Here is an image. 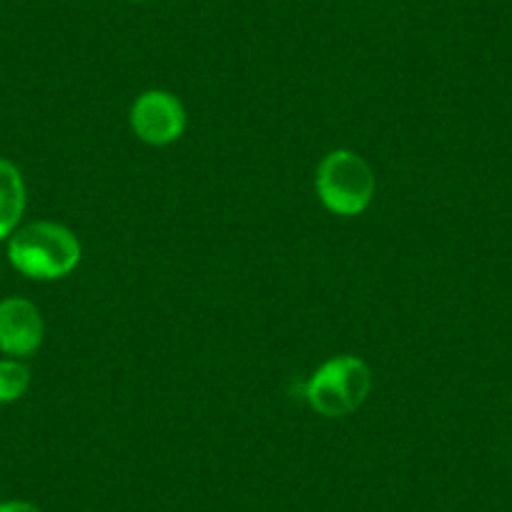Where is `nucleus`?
I'll list each match as a JSON object with an SVG mask.
<instances>
[{
  "mask_svg": "<svg viewBox=\"0 0 512 512\" xmlns=\"http://www.w3.org/2000/svg\"><path fill=\"white\" fill-rule=\"evenodd\" d=\"M31 387V369L18 359H0V405L18 402Z\"/></svg>",
  "mask_w": 512,
  "mask_h": 512,
  "instance_id": "7",
  "label": "nucleus"
},
{
  "mask_svg": "<svg viewBox=\"0 0 512 512\" xmlns=\"http://www.w3.org/2000/svg\"><path fill=\"white\" fill-rule=\"evenodd\" d=\"M131 128L144 144L169 146L184 134L186 111L174 93L146 91L131 106Z\"/></svg>",
  "mask_w": 512,
  "mask_h": 512,
  "instance_id": "4",
  "label": "nucleus"
},
{
  "mask_svg": "<svg viewBox=\"0 0 512 512\" xmlns=\"http://www.w3.org/2000/svg\"><path fill=\"white\" fill-rule=\"evenodd\" d=\"M0 512H43V510L26 500H6V502H0Z\"/></svg>",
  "mask_w": 512,
  "mask_h": 512,
  "instance_id": "8",
  "label": "nucleus"
},
{
  "mask_svg": "<svg viewBox=\"0 0 512 512\" xmlns=\"http://www.w3.org/2000/svg\"><path fill=\"white\" fill-rule=\"evenodd\" d=\"M372 390V369L352 354L332 357L309 377L304 400L322 417H347L364 405Z\"/></svg>",
  "mask_w": 512,
  "mask_h": 512,
  "instance_id": "2",
  "label": "nucleus"
},
{
  "mask_svg": "<svg viewBox=\"0 0 512 512\" xmlns=\"http://www.w3.org/2000/svg\"><path fill=\"white\" fill-rule=\"evenodd\" d=\"M8 259L28 279L53 282L63 279L81 262L76 234L56 221H31L11 234Z\"/></svg>",
  "mask_w": 512,
  "mask_h": 512,
  "instance_id": "1",
  "label": "nucleus"
},
{
  "mask_svg": "<svg viewBox=\"0 0 512 512\" xmlns=\"http://www.w3.org/2000/svg\"><path fill=\"white\" fill-rule=\"evenodd\" d=\"M43 317L33 302L8 297L0 302V352L11 357H31L43 344Z\"/></svg>",
  "mask_w": 512,
  "mask_h": 512,
  "instance_id": "5",
  "label": "nucleus"
},
{
  "mask_svg": "<svg viewBox=\"0 0 512 512\" xmlns=\"http://www.w3.org/2000/svg\"><path fill=\"white\" fill-rule=\"evenodd\" d=\"M136 3H144V0H136Z\"/></svg>",
  "mask_w": 512,
  "mask_h": 512,
  "instance_id": "9",
  "label": "nucleus"
},
{
  "mask_svg": "<svg viewBox=\"0 0 512 512\" xmlns=\"http://www.w3.org/2000/svg\"><path fill=\"white\" fill-rule=\"evenodd\" d=\"M26 211V184L16 164L0 156V239L16 231Z\"/></svg>",
  "mask_w": 512,
  "mask_h": 512,
  "instance_id": "6",
  "label": "nucleus"
},
{
  "mask_svg": "<svg viewBox=\"0 0 512 512\" xmlns=\"http://www.w3.org/2000/svg\"><path fill=\"white\" fill-rule=\"evenodd\" d=\"M317 196L324 209L337 216H359L369 209L377 191V179L367 161L354 151H329L317 166Z\"/></svg>",
  "mask_w": 512,
  "mask_h": 512,
  "instance_id": "3",
  "label": "nucleus"
}]
</instances>
